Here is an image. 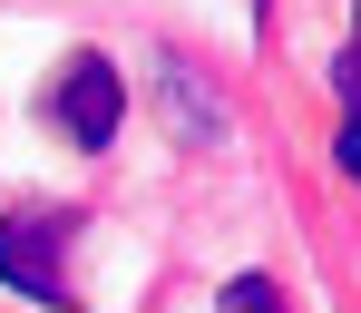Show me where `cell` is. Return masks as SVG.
<instances>
[{"label": "cell", "mask_w": 361, "mask_h": 313, "mask_svg": "<svg viewBox=\"0 0 361 313\" xmlns=\"http://www.w3.org/2000/svg\"><path fill=\"white\" fill-rule=\"evenodd\" d=\"M332 157L352 167V187H361V108H342V137H332Z\"/></svg>", "instance_id": "4"}, {"label": "cell", "mask_w": 361, "mask_h": 313, "mask_svg": "<svg viewBox=\"0 0 361 313\" xmlns=\"http://www.w3.org/2000/svg\"><path fill=\"white\" fill-rule=\"evenodd\" d=\"M59 245H68V215H0V284L10 294H30L39 313H68V274H59Z\"/></svg>", "instance_id": "1"}, {"label": "cell", "mask_w": 361, "mask_h": 313, "mask_svg": "<svg viewBox=\"0 0 361 313\" xmlns=\"http://www.w3.org/2000/svg\"><path fill=\"white\" fill-rule=\"evenodd\" d=\"M49 118H59L68 147H108L127 118V88H118V69L98 59V49H78V59L59 69V88H49Z\"/></svg>", "instance_id": "2"}, {"label": "cell", "mask_w": 361, "mask_h": 313, "mask_svg": "<svg viewBox=\"0 0 361 313\" xmlns=\"http://www.w3.org/2000/svg\"><path fill=\"white\" fill-rule=\"evenodd\" d=\"M352 49H361V0H352Z\"/></svg>", "instance_id": "5"}, {"label": "cell", "mask_w": 361, "mask_h": 313, "mask_svg": "<svg viewBox=\"0 0 361 313\" xmlns=\"http://www.w3.org/2000/svg\"><path fill=\"white\" fill-rule=\"evenodd\" d=\"M225 313H283V294H274L264 274H235V284H225Z\"/></svg>", "instance_id": "3"}]
</instances>
